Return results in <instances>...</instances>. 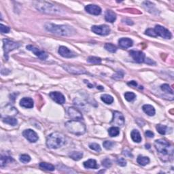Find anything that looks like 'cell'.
Wrapping results in <instances>:
<instances>
[{
  "label": "cell",
  "mask_w": 174,
  "mask_h": 174,
  "mask_svg": "<svg viewBox=\"0 0 174 174\" xmlns=\"http://www.w3.org/2000/svg\"><path fill=\"white\" fill-rule=\"evenodd\" d=\"M46 31L61 36H72L76 33V30L72 27L65 25H55L52 23H46L44 26Z\"/></svg>",
  "instance_id": "6da1fadb"
},
{
  "label": "cell",
  "mask_w": 174,
  "mask_h": 174,
  "mask_svg": "<svg viewBox=\"0 0 174 174\" xmlns=\"http://www.w3.org/2000/svg\"><path fill=\"white\" fill-rule=\"evenodd\" d=\"M34 6L38 11L49 15H63L65 11L61 8L53 3L46 2V1H35L33 3Z\"/></svg>",
  "instance_id": "7a4b0ae2"
},
{
  "label": "cell",
  "mask_w": 174,
  "mask_h": 174,
  "mask_svg": "<svg viewBox=\"0 0 174 174\" xmlns=\"http://www.w3.org/2000/svg\"><path fill=\"white\" fill-rule=\"evenodd\" d=\"M65 143V137L61 133L54 132L49 135L46 139V145L49 148L57 149Z\"/></svg>",
  "instance_id": "3957f363"
},
{
  "label": "cell",
  "mask_w": 174,
  "mask_h": 174,
  "mask_svg": "<svg viewBox=\"0 0 174 174\" xmlns=\"http://www.w3.org/2000/svg\"><path fill=\"white\" fill-rule=\"evenodd\" d=\"M155 145L158 152L161 155V158L163 157H169L173 155V147L165 139H160L156 140Z\"/></svg>",
  "instance_id": "277c9868"
},
{
  "label": "cell",
  "mask_w": 174,
  "mask_h": 174,
  "mask_svg": "<svg viewBox=\"0 0 174 174\" xmlns=\"http://www.w3.org/2000/svg\"><path fill=\"white\" fill-rule=\"evenodd\" d=\"M65 127L69 132L76 135H83L86 132V127L80 120H71L65 123Z\"/></svg>",
  "instance_id": "5b68a950"
},
{
  "label": "cell",
  "mask_w": 174,
  "mask_h": 174,
  "mask_svg": "<svg viewBox=\"0 0 174 174\" xmlns=\"http://www.w3.org/2000/svg\"><path fill=\"white\" fill-rule=\"evenodd\" d=\"M3 51H4V56L6 59H8V54L12 50L17 49L20 46V44L17 43V42L11 41V40L5 39L3 40Z\"/></svg>",
  "instance_id": "8992f818"
},
{
  "label": "cell",
  "mask_w": 174,
  "mask_h": 174,
  "mask_svg": "<svg viewBox=\"0 0 174 174\" xmlns=\"http://www.w3.org/2000/svg\"><path fill=\"white\" fill-rule=\"evenodd\" d=\"M111 124L114 127H121L125 125V118L123 115L119 112H114L113 113V118Z\"/></svg>",
  "instance_id": "52a82bcc"
},
{
  "label": "cell",
  "mask_w": 174,
  "mask_h": 174,
  "mask_svg": "<svg viewBox=\"0 0 174 174\" xmlns=\"http://www.w3.org/2000/svg\"><path fill=\"white\" fill-rule=\"evenodd\" d=\"M93 32L100 35H107L110 33V29L108 25H94L91 28Z\"/></svg>",
  "instance_id": "ba28073f"
},
{
  "label": "cell",
  "mask_w": 174,
  "mask_h": 174,
  "mask_svg": "<svg viewBox=\"0 0 174 174\" xmlns=\"http://www.w3.org/2000/svg\"><path fill=\"white\" fill-rule=\"evenodd\" d=\"M155 32L157 35L161 36V38H165V39H171L172 35L171 32L167 29L161 25H156L155 28Z\"/></svg>",
  "instance_id": "9c48e42d"
},
{
  "label": "cell",
  "mask_w": 174,
  "mask_h": 174,
  "mask_svg": "<svg viewBox=\"0 0 174 174\" xmlns=\"http://www.w3.org/2000/svg\"><path fill=\"white\" fill-rule=\"evenodd\" d=\"M64 70H65L67 72L73 74H83L86 73V70L83 68L75 65H63Z\"/></svg>",
  "instance_id": "30bf717a"
},
{
  "label": "cell",
  "mask_w": 174,
  "mask_h": 174,
  "mask_svg": "<svg viewBox=\"0 0 174 174\" xmlns=\"http://www.w3.org/2000/svg\"><path fill=\"white\" fill-rule=\"evenodd\" d=\"M27 49L31 51L34 54H35V56H37L38 58H40V59L45 60L48 58V54L46 53V52L40 50L39 48H36L35 46L32 45H29L27 46Z\"/></svg>",
  "instance_id": "8fae6325"
},
{
  "label": "cell",
  "mask_w": 174,
  "mask_h": 174,
  "mask_svg": "<svg viewBox=\"0 0 174 174\" xmlns=\"http://www.w3.org/2000/svg\"><path fill=\"white\" fill-rule=\"evenodd\" d=\"M23 136L27 139L28 141L31 143H35L38 140V135L35 131L31 129H27L25 130L23 133Z\"/></svg>",
  "instance_id": "7c38bea8"
},
{
  "label": "cell",
  "mask_w": 174,
  "mask_h": 174,
  "mask_svg": "<svg viewBox=\"0 0 174 174\" xmlns=\"http://www.w3.org/2000/svg\"><path fill=\"white\" fill-rule=\"evenodd\" d=\"M130 55L132 56L133 60L138 63H143L145 61V54L141 51H135V50H131L130 52Z\"/></svg>",
  "instance_id": "4fadbf2b"
},
{
  "label": "cell",
  "mask_w": 174,
  "mask_h": 174,
  "mask_svg": "<svg viewBox=\"0 0 174 174\" xmlns=\"http://www.w3.org/2000/svg\"><path fill=\"white\" fill-rule=\"evenodd\" d=\"M50 97L53 101L58 104H63L65 102V98L63 95L59 92H52L50 93Z\"/></svg>",
  "instance_id": "5bb4252c"
},
{
  "label": "cell",
  "mask_w": 174,
  "mask_h": 174,
  "mask_svg": "<svg viewBox=\"0 0 174 174\" xmlns=\"http://www.w3.org/2000/svg\"><path fill=\"white\" fill-rule=\"evenodd\" d=\"M68 113L70 118H72V120H81L82 119V114L78 110H76V108H69L68 110Z\"/></svg>",
  "instance_id": "9a60e30c"
},
{
  "label": "cell",
  "mask_w": 174,
  "mask_h": 174,
  "mask_svg": "<svg viewBox=\"0 0 174 174\" xmlns=\"http://www.w3.org/2000/svg\"><path fill=\"white\" fill-rule=\"evenodd\" d=\"M58 53L61 56H63L65 58H72L76 55L74 52L70 50L65 46H60L58 48Z\"/></svg>",
  "instance_id": "2e32d148"
},
{
  "label": "cell",
  "mask_w": 174,
  "mask_h": 174,
  "mask_svg": "<svg viewBox=\"0 0 174 174\" xmlns=\"http://www.w3.org/2000/svg\"><path fill=\"white\" fill-rule=\"evenodd\" d=\"M85 10L88 13L93 15H100V14L102 13V9H101V8L98 6L93 4H89L86 6L85 7Z\"/></svg>",
  "instance_id": "e0dca14e"
},
{
  "label": "cell",
  "mask_w": 174,
  "mask_h": 174,
  "mask_svg": "<svg viewBox=\"0 0 174 174\" xmlns=\"http://www.w3.org/2000/svg\"><path fill=\"white\" fill-rule=\"evenodd\" d=\"M21 106L25 108H32L33 107V101L31 98L24 97L20 101Z\"/></svg>",
  "instance_id": "ac0fdd59"
},
{
  "label": "cell",
  "mask_w": 174,
  "mask_h": 174,
  "mask_svg": "<svg viewBox=\"0 0 174 174\" xmlns=\"http://www.w3.org/2000/svg\"><path fill=\"white\" fill-rule=\"evenodd\" d=\"M119 46L122 48H128L133 46V41L132 40L129 38H121L118 41Z\"/></svg>",
  "instance_id": "d6986e66"
},
{
  "label": "cell",
  "mask_w": 174,
  "mask_h": 174,
  "mask_svg": "<svg viewBox=\"0 0 174 174\" xmlns=\"http://www.w3.org/2000/svg\"><path fill=\"white\" fill-rule=\"evenodd\" d=\"M105 19L106 21L110 22V23H114L116 19V15L113 11L109 10L106 11V15H105Z\"/></svg>",
  "instance_id": "ffe728a7"
},
{
  "label": "cell",
  "mask_w": 174,
  "mask_h": 174,
  "mask_svg": "<svg viewBox=\"0 0 174 174\" xmlns=\"http://www.w3.org/2000/svg\"><path fill=\"white\" fill-rule=\"evenodd\" d=\"M142 109L143 112L150 116H152L155 114V109L152 106H151V105H144V106H143Z\"/></svg>",
  "instance_id": "44dd1931"
},
{
  "label": "cell",
  "mask_w": 174,
  "mask_h": 174,
  "mask_svg": "<svg viewBox=\"0 0 174 174\" xmlns=\"http://www.w3.org/2000/svg\"><path fill=\"white\" fill-rule=\"evenodd\" d=\"M84 167L85 168H90V169H97L98 168V165L97 164V161L94 159H89L87 161H85L84 163Z\"/></svg>",
  "instance_id": "7402d4cb"
},
{
  "label": "cell",
  "mask_w": 174,
  "mask_h": 174,
  "mask_svg": "<svg viewBox=\"0 0 174 174\" xmlns=\"http://www.w3.org/2000/svg\"><path fill=\"white\" fill-rule=\"evenodd\" d=\"M131 139H133V141L134 142L139 143L141 141V137L139 132L136 129H133L131 133Z\"/></svg>",
  "instance_id": "603a6c76"
},
{
  "label": "cell",
  "mask_w": 174,
  "mask_h": 174,
  "mask_svg": "<svg viewBox=\"0 0 174 174\" xmlns=\"http://www.w3.org/2000/svg\"><path fill=\"white\" fill-rule=\"evenodd\" d=\"M143 6H144L145 9H146L149 13L154 14L155 12L157 11L155 5H154L152 3L150 2V1H145V2H143Z\"/></svg>",
  "instance_id": "cb8c5ba5"
},
{
  "label": "cell",
  "mask_w": 174,
  "mask_h": 174,
  "mask_svg": "<svg viewBox=\"0 0 174 174\" xmlns=\"http://www.w3.org/2000/svg\"><path fill=\"white\" fill-rule=\"evenodd\" d=\"M137 163L141 166H145L150 163V159L147 157H143L139 155L137 157Z\"/></svg>",
  "instance_id": "d4e9b609"
},
{
  "label": "cell",
  "mask_w": 174,
  "mask_h": 174,
  "mask_svg": "<svg viewBox=\"0 0 174 174\" xmlns=\"http://www.w3.org/2000/svg\"><path fill=\"white\" fill-rule=\"evenodd\" d=\"M3 122L4 123H6V124L12 125V126H15V125H17L18 123V121L17 119L10 116H8V117H6L4 118H3Z\"/></svg>",
  "instance_id": "484cf974"
},
{
  "label": "cell",
  "mask_w": 174,
  "mask_h": 174,
  "mask_svg": "<svg viewBox=\"0 0 174 174\" xmlns=\"http://www.w3.org/2000/svg\"><path fill=\"white\" fill-rule=\"evenodd\" d=\"M40 167L42 169L46 170V171H54V170L55 169V167H54V165L47 163H41L40 164Z\"/></svg>",
  "instance_id": "4316f807"
},
{
  "label": "cell",
  "mask_w": 174,
  "mask_h": 174,
  "mask_svg": "<svg viewBox=\"0 0 174 174\" xmlns=\"http://www.w3.org/2000/svg\"><path fill=\"white\" fill-rule=\"evenodd\" d=\"M83 154L80 152H72L70 154V157L74 161H79L82 158Z\"/></svg>",
  "instance_id": "83f0119b"
},
{
  "label": "cell",
  "mask_w": 174,
  "mask_h": 174,
  "mask_svg": "<svg viewBox=\"0 0 174 174\" xmlns=\"http://www.w3.org/2000/svg\"><path fill=\"white\" fill-rule=\"evenodd\" d=\"M101 98L103 102L106 104H111L114 102V98L109 95H102Z\"/></svg>",
  "instance_id": "f1b7e54d"
},
{
  "label": "cell",
  "mask_w": 174,
  "mask_h": 174,
  "mask_svg": "<svg viewBox=\"0 0 174 174\" xmlns=\"http://www.w3.org/2000/svg\"><path fill=\"white\" fill-rule=\"evenodd\" d=\"M108 133L111 137H116L119 135L120 131H119L118 127H112L108 130Z\"/></svg>",
  "instance_id": "f546056e"
},
{
  "label": "cell",
  "mask_w": 174,
  "mask_h": 174,
  "mask_svg": "<svg viewBox=\"0 0 174 174\" xmlns=\"http://www.w3.org/2000/svg\"><path fill=\"white\" fill-rule=\"evenodd\" d=\"M156 128H157V130L158 132L161 135H165L168 129L167 127L165 126V125H158Z\"/></svg>",
  "instance_id": "4dcf8cb0"
},
{
  "label": "cell",
  "mask_w": 174,
  "mask_h": 174,
  "mask_svg": "<svg viewBox=\"0 0 174 174\" xmlns=\"http://www.w3.org/2000/svg\"><path fill=\"white\" fill-rule=\"evenodd\" d=\"M125 100L128 101V102H132L136 97V95L132 92H127L125 94Z\"/></svg>",
  "instance_id": "1f68e13d"
},
{
  "label": "cell",
  "mask_w": 174,
  "mask_h": 174,
  "mask_svg": "<svg viewBox=\"0 0 174 174\" xmlns=\"http://www.w3.org/2000/svg\"><path fill=\"white\" fill-rule=\"evenodd\" d=\"M87 61L92 64H100L102 62V59L100 58L95 57V56H90L87 59Z\"/></svg>",
  "instance_id": "d6a6232c"
},
{
  "label": "cell",
  "mask_w": 174,
  "mask_h": 174,
  "mask_svg": "<svg viewBox=\"0 0 174 174\" xmlns=\"http://www.w3.org/2000/svg\"><path fill=\"white\" fill-rule=\"evenodd\" d=\"M161 89L162 90H163L164 92L167 93H169L171 95H173V90L171 89V88L170 87V86L169 84H164L161 86Z\"/></svg>",
  "instance_id": "836d02e7"
},
{
  "label": "cell",
  "mask_w": 174,
  "mask_h": 174,
  "mask_svg": "<svg viewBox=\"0 0 174 174\" xmlns=\"http://www.w3.org/2000/svg\"><path fill=\"white\" fill-rule=\"evenodd\" d=\"M105 48L108 50V51L110 52H116L117 48L116 46H114V44H106L105 45Z\"/></svg>",
  "instance_id": "e575fe53"
},
{
  "label": "cell",
  "mask_w": 174,
  "mask_h": 174,
  "mask_svg": "<svg viewBox=\"0 0 174 174\" xmlns=\"http://www.w3.org/2000/svg\"><path fill=\"white\" fill-rule=\"evenodd\" d=\"M13 159L10 157H1V167H3V166H5L8 162H10Z\"/></svg>",
  "instance_id": "d590c367"
},
{
  "label": "cell",
  "mask_w": 174,
  "mask_h": 174,
  "mask_svg": "<svg viewBox=\"0 0 174 174\" xmlns=\"http://www.w3.org/2000/svg\"><path fill=\"white\" fill-rule=\"evenodd\" d=\"M20 161L23 163H27L31 161V157L27 155H23L20 156Z\"/></svg>",
  "instance_id": "8d00e7d4"
},
{
  "label": "cell",
  "mask_w": 174,
  "mask_h": 174,
  "mask_svg": "<svg viewBox=\"0 0 174 174\" xmlns=\"http://www.w3.org/2000/svg\"><path fill=\"white\" fill-rule=\"evenodd\" d=\"M89 148L93 150H95L96 152H100L102 150L100 145L96 143H92L89 145Z\"/></svg>",
  "instance_id": "74e56055"
},
{
  "label": "cell",
  "mask_w": 174,
  "mask_h": 174,
  "mask_svg": "<svg viewBox=\"0 0 174 174\" xmlns=\"http://www.w3.org/2000/svg\"><path fill=\"white\" fill-rule=\"evenodd\" d=\"M145 34L147 35L150 36V37H154V38H156L157 36L155 29H148L146 31H145Z\"/></svg>",
  "instance_id": "f35d334b"
},
{
  "label": "cell",
  "mask_w": 174,
  "mask_h": 174,
  "mask_svg": "<svg viewBox=\"0 0 174 174\" xmlns=\"http://www.w3.org/2000/svg\"><path fill=\"white\" fill-rule=\"evenodd\" d=\"M103 145H104V147L106 149L110 150L113 147V145H114V143L111 141H104V143H103Z\"/></svg>",
  "instance_id": "ab89813d"
},
{
  "label": "cell",
  "mask_w": 174,
  "mask_h": 174,
  "mask_svg": "<svg viewBox=\"0 0 174 174\" xmlns=\"http://www.w3.org/2000/svg\"><path fill=\"white\" fill-rule=\"evenodd\" d=\"M0 31L2 33H8L10 31V28L7 26L3 25V24L0 25Z\"/></svg>",
  "instance_id": "60d3db41"
},
{
  "label": "cell",
  "mask_w": 174,
  "mask_h": 174,
  "mask_svg": "<svg viewBox=\"0 0 174 174\" xmlns=\"http://www.w3.org/2000/svg\"><path fill=\"white\" fill-rule=\"evenodd\" d=\"M123 76H124V73H123L122 71H119V72H116L114 76H113L112 78L114 79H116V80H120V79L122 78Z\"/></svg>",
  "instance_id": "b9f144b4"
},
{
  "label": "cell",
  "mask_w": 174,
  "mask_h": 174,
  "mask_svg": "<svg viewBox=\"0 0 174 174\" xmlns=\"http://www.w3.org/2000/svg\"><path fill=\"white\" fill-rule=\"evenodd\" d=\"M102 165L106 168H109L112 166V162L109 159H106L102 161Z\"/></svg>",
  "instance_id": "7bdbcfd3"
},
{
  "label": "cell",
  "mask_w": 174,
  "mask_h": 174,
  "mask_svg": "<svg viewBox=\"0 0 174 174\" xmlns=\"http://www.w3.org/2000/svg\"><path fill=\"white\" fill-rule=\"evenodd\" d=\"M117 163H118V165L121 166V167H125L127 165V162L125 161L124 158H120L117 160Z\"/></svg>",
  "instance_id": "ee69618b"
},
{
  "label": "cell",
  "mask_w": 174,
  "mask_h": 174,
  "mask_svg": "<svg viewBox=\"0 0 174 174\" xmlns=\"http://www.w3.org/2000/svg\"><path fill=\"white\" fill-rule=\"evenodd\" d=\"M145 135L149 138H152V137H154V133L150 131H147L145 133Z\"/></svg>",
  "instance_id": "f6af8a7d"
},
{
  "label": "cell",
  "mask_w": 174,
  "mask_h": 174,
  "mask_svg": "<svg viewBox=\"0 0 174 174\" xmlns=\"http://www.w3.org/2000/svg\"><path fill=\"white\" fill-rule=\"evenodd\" d=\"M128 85L133 87H136L137 86V84L135 81H131V82H128Z\"/></svg>",
  "instance_id": "bcb514c9"
}]
</instances>
